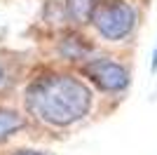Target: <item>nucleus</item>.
<instances>
[{
	"mask_svg": "<svg viewBox=\"0 0 157 155\" xmlns=\"http://www.w3.org/2000/svg\"><path fill=\"white\" fill-rule=\"evenodd\" d=\"M21 106L28 120L40 127L66 132L87 120L94 106V92L80 73L45 68L26 82Z\"/></svg>",
	"mask_w": 157,
	"mask_h": 155,
	"instance_id": "f257e3e1",
	"label": "nucleus"
},
{
	"mask_svg": "<svg viewBox=\"0 0 157 155\" xmlns=\"http://www.w3.org/2000/svg\"><path fill=\"white\" fill-rule=\"evenodd\" d=\"M141 26V7L136 0H101L89 19V31L98 42L124 45Z\"/></svg>",
	"mask_w": 157,
	"mask_h": 155,
	"instance_id": "f03ea898",
	"label": "nucleus"
},
{
	"mask_svg": "<svg viewBox=\"0 0 157 155\" xmlns=\"http://www.w3.org/2000/svg\"><path fill=\"white\" fill-rule=\"evenodd\" d=\"M80 78L89 87L105 97H122L131 85V66L129 61L115 54H92L78 66Z\"/></svg>",
	"mask_w": 157,
	"mask_h": 155,
	"instance_id": "7ed1b4c3",
	"label": "nucleus"
},
{
	"mask_svg": "<svg viewBox=\"0 0 157 155\" xmlns=\"http://www.w3.org/2000/svg\"><path fill=\"white\" fill-rule=\"evenodd\" d=\"M54 54H56L59 61L73 64L78 68L82 61H87L96 52H94V42H92L89 35H85V33H80V31H63L54 40Z\"/></svg>",
	"mask_w": 157,
	"mask_h": 155,
	"instance_id": "20e7f679",
	"label": "nucleus"
},
{
	"mask_svg": "<svg viewBox=\"0 0 157 155\" xmlns=\"http://www.w3.org/2000/svg\"><path fill=\"white\" fill-rule=\"evenodd\" d=\"M26 127H28V115L24 110L0 106V146L5 141H10L12 136H17Z\"/></svg>",
	"mask_w": 157,
	"mask_h": 155,
	"instance_id": "39448f33",
	"label": "nucleus"
},
{
	"mask_svg": "<svg viewBox=\"0 0 157 155\" xmlns=\"http://www.w3.org/2000/svg\"><path fill=\"white\" fill-rule=\"evenodd\" d=\"M98 2L101 0H63V17L75 28L89 26V19H92Z\"/></svg>",
	"mask_w": 157,
	"mask_h": 155,
	"instance_id": "423d86ee",
	"label": "nucleus"
},
{
	"mask_svg": "<svg viewBox=\"0 0 157 155\" xmlns=\"http://www.w3.org/2000/svg\"><path fill=\"white\" fill-rule=\"evenodd\" d=\"M12 73H10V68L5 66V61L0 59V94H5V92H10V87H12Z\"/></svg>",
	"mask_w": 157,
	"mask_h": 155,
	"instance_id": "0eeeda50",
	"label": "nucleus"
},
{
	"mask_svg": "<svg viewBox=\"0 0 157 155\" xmlns=\"http://www.w3.org/2000/svg\"><path fill=\"white\" fill-rule=\"evenodd\" d=\"M7 155H52V153L38 150V148H14V150H10Z\"/></svg>",
	"mask_w": 157,
	"mask_h": 155,
	"instance_id": "6e6552de",
	"label": "nucleus"
},
{
	"mask_svg": "<svg viewBox=\"0 0 157 155\" xmlns=\"http://www.w3.org/2000/svg\"><path fill=\"white\" fill-rule=\"evenodd\" d=\"M150 73H157V45H155V50H152V54H150Z\"/></svg>",
	"mask_w": 157,
	"mask_h": 155,
	"instance_id": "1a4fd4ad",
	"label": "nucleus"
}]
</instances>
